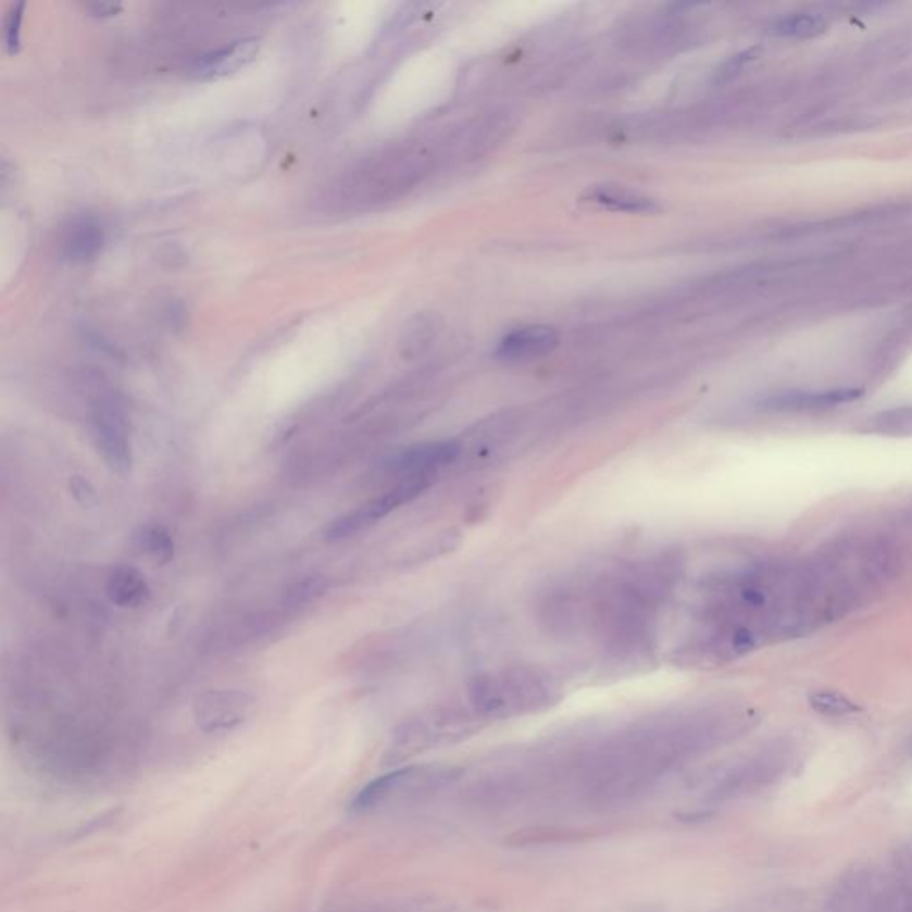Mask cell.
Returning <instances> with one entry per match:
<instances>
[{"label": "cell", "mask_w": 912, "mask_h": 912, "mask_svg": "<svg viewBox=\"0 0 912 912\" xmlns=\"http://www.w3.org/2000/svg\"><path fill=\"white\" fill-rule=\"evenodd\" d=\"M557 688L552 680L528 669L490 672L471 686L474 708L485 715L510 716L538 710L551 702Z\"/></svg>", "instance_id": "6da1fadb"}, {"label": "cell", "mask_w": 912, "mask_h": 912, "mask_svg": "<svg viewBox=\"0 0 912 912\" xmlns=\"http://www.w3.org/2000/svg\"><path fill=\"white\" fill-rule=\"evenodd\" d=\"M136 546L139 551L152 558L153 562L168 563L173 558V538L163 526H145L136 535Z\"/></svg>", "instance_id": "4fadbf2b"}, {"label": "cell", "mask_w": 912, "mask_h": 912, "mask_svg": "<svg viewBox=\"0 0 912 912\" xmlns=\"http://www.w3.org/2000/svg\"><path fill=\"white\" fill-rule=\"evenodd\" d=\"M259 49H261L259 38H242V40L198 55L189 66V74L200 80L222 79L252 63L259 54Z\"/></svg>", "instance_id": "8992f818"}, {"label": "cell", "mask_w": 912, "mask_h": 912, "mask_svg": "<svg viewBox=\"0 0 912 912\" xmlns=\"http://www.w3.org/2000/svg\"><path fill=\"white\" fill-rule=\"evenodd\" d=\"M89 432L95 448L116 473L133 465V440L124 401L114 392H100L89 410Z\"/></svg>", "instance_id": "7a4b0ae2"}, {"label": "cell", "mask_w": 912, "mask_h": 912, "mask_svg": "<svg viewBox=\"0 0 912 912\" xmlns=\"http://www.w3.org/2000/svg\"><path fill=\"white\" fill-rule=\"evenodd\" d=\"M105 592L114 604L122 608L141 607L150 596L149 583L143 574L133 567L114 569L109 576Z\"/></svg>", "instance_id": "7c38bea8"}, {"label": "cell", "mask_w": 912, "mask_h": 912, "mask_svg": "<svg viewBox=\"0 0 912 912\" xmlns=\"http://www.w3.org/2000/svg\"><path fill=\"white\" fill-rule=\"evenodd\" d=\"M428 484L429 479L423 478L398 479L389 490L370 499L359 509L351 510L346 515L336 519L326 528V538L328 540H340V538H348L362 532V529L370 528L371 524L378 523L382 519L387 517L389 513L400 509L401 504L409 503L412 499L417 498L428 487Z\"/></svg>", "instance_id": "3957f363"}, {"label": "cell", "mask_w": 912, "mask_h": 912, "mask_svg": "<svg viewBox=\"0 0 912 912\" xmlns=\"http://www.w3.org/2000/svg\"><path fill=\"white\" fill-rule=\"evenodd\" d=\"M825 30V22L819 15H791L788 18H783L779 24H775V35L785 36V38H813V36L822 35Z\"/></svg>", "instance_id": "9a60e30c"}, {"label": "cell", "mask_w": 912, "mask_h": 912, "mask_svg": "<svg viewBox=\"0 0 912 912\" xmlns=\"http://www.w3.org/2000/svg\"><path fill=\"white\" fill-rule=\"evenodd\" d=\"M811 708L825 716H850L859 711V705L849 697L827 690L816 691L811 696Z\"/></svg>", "instance_id": "2e32d148"}, {"label": "cell", "mask_w": 912, "mask_h": 912, "mask_svg": "<svg viewBox=\"0 0 912 912\" xmlns=\"http://www.w3.org/2000/svg\"><path fill=\"white\" fill-rule=\"evenodd\" d=\"M22 10H24V4H16L5 22V47L11 54H15L21 47Z\"/></svg>", "instance_id": "e0dca14e"}, {"label": "cell", "mask_w": 912, "mask_h": 912, "mask_svg": "<svg viewBox=\"0 0 912 912\" xmlns=\"http://www.w3.org/2000/svg\"><path fill=\"white\" fill-rule=\"evenodd\" d=\"M89 10L93 11V15L97 16H111L114 13H118L122 10V5L120 4H111V2H97V4L89 5Z\"/></svg>", "instance_id": "ac0fdd59"}, {"label": "cell", "mask_w": 912, "mask_h": 912, "mask_svg": "<svg viewBox=\"0 0 912 912\" xmlns=\"http://www.w3.org/2000/svg\"><path fill=\"white\" fill-rule=\"evenodd\" d=\"M560 342L551 326L529 325L512 330L499 340L496 355L507 362H529L548 355Z\"/></svg>", "instance_id": "52a82bcc"}, {"label": "cell", "mask_w": 912, "mask_h": 912, "mask_svg": "<svg viewBox=\"0 0 912 912\" xmlns=\"http://www.w3.org/2000/svg\"><path fill=\"white\" fill-rule=\"evenodd\" d=\"M863 395L858 389L828 390V392H786L772 396L764 401V407L777 412H805V410L833 409L838 404L850 403Z\"/></svg>", "instance_id": "30bf717a"}, {"label": "cell", "mask_w": 912, "mask_h": 912, "mask_svg": "<svg viewBox=\"0 0 912 912\" xmlns=\"http://www.w3.org/2000/svg\"><path fill=\"white\" fill-rule=\"evenodd\" d=\"M252 697L237 690H211L198 697L192 715L198 727L208 733H228L247 721Z\"/></svg>", "instance_id": "5b68a950"}, {"label": "cell", "mask_w": 912, "mask_h": 912, "mask_svg": "<svg viewBox=\"0 0 912 912\" xmlns=\"http://www.w3.org/2000/svg\"><path fill=\"white\" fill-rule=\"evenodd\" d=\"M459 453V446L454 442H426V445L414 446L404 449L398 454L390 471L396 478H432L440 467H445Z\"/></svg>", "instance_id": "ba28073f"}, {"label": "cell", "mask_w": 912, "mask_h": 912, "mask_svg": "<svg viewBox=\"0 0 912 912\" xmlns=\"http://www.w3.org/2000/svg\"><path fill=\"white\" fill-rule=\"evenodd\" d=\"M866 429L873 434L891 435V437H911L912 407L880 412L869 420Z\"/></svg>", "instance_id": "5bb4252c"}, {"label": "cell", "mask_w": 912, "mask_h": 912, "mask_svg": "<svg viewBox=\"0 0 912 912\" xmlns=\"http://www.w3.org/2000/svg\"><path fill=\"white\" fill-rule=\"evenodd\" d=\"M104 241V228L95 217H75L63 234V257L75 264L93 261L102 252Z\"/></svg>", "instance_id": "9c48e42d"}, {"label": "cell", "mask_w": 912, "mask_h": 912, "mask_svg": "<svg viewBox=\"0 0 912 912\" xmlns=\"http://www.w3.org/2000/svg\"><path fill=\"white\" fill-rule=\"evenodd\" d=\"M585 200L597 208L615 211V213L651 214L660 209L652 198L633 189L622 188V186H612V184H601V186L588 189Z\"/></svg>", "instance_id": "8fae6325"}, {"label": "cell", "mask_w": 912, "mask_h": 912, "mask_svg": "<svg viewBox=\"0 0 912 912\" xmlns=\"http://www.w3.org/2000/svg\"><path fill=\"white\" fill-rule=\"evenodd\" d=\"M429 785H435L434 777L428 770L409 766V769L392 770L389 774L380 775L371 780L359 794L351 799V813H375L378 809L414 799Z\"/></svg>", "instance_id": "277c9868"}]
</instances>
